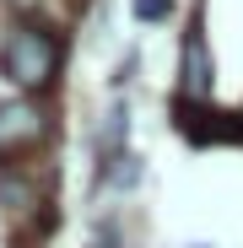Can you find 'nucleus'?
I'll list each match as a JSON object with an SVG mask.
<instances>
[{"label": "nucleus", "mask_w": 243, "mask_h": 248, "mask_svg": "<svg viewBox=\"0 0 243 248\" xmlns=\"http://www.w3.org/2000/svg\"><path fill=\"white\" fill-rule=\"evenodd\" d=\"M141 22H168L173 16V0H135V6H130Z\"/></svg>", "instance_id": "6"}, {"label": "nucleus", "mask_w": 243, "mask_h": 248, "mask_svg": "<svg viewBox=\"0 0 243 248\" xmlns=\"http://www.w3.org/2000/svg\"><path fill=\"white\" fill-rule=\"evenodd\" d=\"M49 135V113L27 97H0V156H16Z\"/></svg>", "instance_id": "2"}, {"label": "nucleus", "mask_w": 243, "mask_h": 248, "mask_svg": "<svg viewBox=\"0 0 243 248\" xmlns=\"http://www.w3.org/2000/svg\"><path fill=\"white\" fill-rule=\"evenodd\" d=\"M178 130H184L194 146H206V140L232 146V140H243V113H222V108H206V103L178 97Z\"/></svg>", "instance_id": "3"}, {"label": "nucleus", "mask_w": 243, "mask_h": 248, "mask_svg": "<svg viewBox=\"0 0 243 248\" xmlns=\"http://www.w3.org/2000/svg\"><path fill=\"white\" fill-rule=\"evenodd\" d=\"M0 200H6V211H27V205H32V189L16 184V178H0Z\"/></svg>", "instance_id": "5"}, {"label": "nucleus", "mask_w": 243, "mask_h": 248, "mask_svg": "<svg viewBox=\"0 0 243 248\" xmlns=\"http://www.w3.org/2000/svg\"><path fill=\"white\" fill-rule=\"evenodd\" d=\"M178 97L189 103H206L211 97V54H206V27H189L184 32V60H178Z\"/></svg>", "instance_id": "4"}, {"label": "nucleus", "mask_w": 243, "mask_h": 248, "mask_svg": "<svg viewBox=\"0 0 243 248\" xmlns=\"http://www.w3.org/2000/svg\"><path fill=\"white\" fill-rule=\"evenodd\" d=\"M0 70H6L11 87L32 92V87H49L54 70H60V38L32 27V22H16L6 38H0Z\"/></svg>", "instance_id": "1"}]
</instances>
